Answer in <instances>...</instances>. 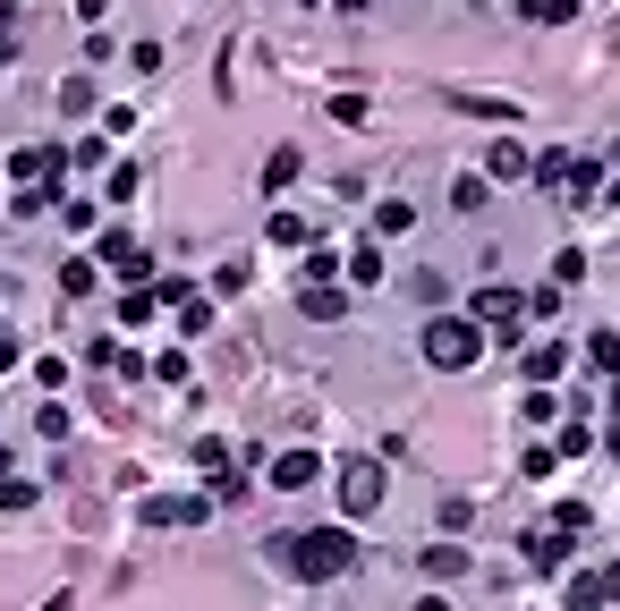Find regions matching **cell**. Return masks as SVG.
I'll return each instance as SVG.
<instances>
[{
    "label": "cell",
    "mask_w": 620,
    "mask_h": 611,
    "mask_svg": "<svg viewBox=\"0 0 620 611\" xmlns=\"http://www.w3.org/2000/svg\"><path fill=\"white\" fill-rule=\"evenodd\" d=\"M60 170H68L60 145H26V154H9V179H18V188H52Z\"/></svg>",
    "instance_id": "5"
},
{
    "label": "cell",
    "mask_w": 620,
    "mask_h": 611,
    "mask_svg": "<svg viewBox=\"0 0 620 611\" xmlns=\"http://www.w3.org/2000/svg\"><path fill=\"white\" fill-rule=\"evenodd\" d=\"M18 60V18H0V68Z\"/></svg>",
    "instance_id": "30"
},
{
    "label": "cell",
    "mask_w": 620,
    "mask_h": 611,
    "mask_svg": "<svg viewBox=\"0 0 620 611\" xmlns=\"http://www.w3.org/2000/svg\"><path fill=\"white\" fill-rule=\"evenodd\" d=\"M196 467H204V476H213V484L229 493V442H196Z\"/></svg>",
    "instance_id": "20"
},
{
    "label": "cell",
    "mask_w": 620,
    "mask_h": 611,
    "mask_svg": "<svg viewBox=\"0 0 620 611\" xmlns=\"http://www.w3.org/2000/svg\"><path fill=\"white\" fill-rule=\"evenodd\" d=\"M417 569H425V578H467V552H459V544H451V535H442V544L425 552Z\"/></svg>",
    "instance_id": "14"
},
{
    "label": "cell",
    "mask_w": 620,
    "mask_h": 611,
    "mask_svg": "<svg viewBox=\"0 0 620 611\" xmlns=\"http://www.w3.org/2000/svg\"><path fill=\"white\" fill-rule=\"evenodd\" d=\"M204 510H213V501H196V493H154V501H145V527H196Z\"/></svg>",
    "instance_id": "7"
},
{
    "label": "cell",
    "mask_w": 620,
    "mask_h": 611,
    "mask_svg": "<svg viewBox=\"0 0 620 611\" xmlns=\"http://www.w3.org/2000/svg\"><path fill=\"white\" fill-rule=\"evenodd\" d=\"M297 315H306V323H340V315H349L340 281H306V290H297Z\"/></svg>",
    "instance_id": "10"
},
{
    "label": "cell",
    "mask_w": 620,
    "mask_h": 611,
    "mask_svg": "<svg viewBox=\"0 0 620 611\" xmlns=\"http://www.w3.org/2000/svg\"><path fill=\"white\" fill-rule=\"evenodd\" d=\"M263 238H272V247H306L315 229H306V222H290V213H272V229H263Z\"/></svg>",
    "instance_id": "22"
},
{
    "label": "cell",
    "mask_w": 620,
    "mask_h": 611,
    "mask_svg": "<svg viewBox=\"0 0 620 611\" xmlns=\"http://www.w3.org/2000/svg\"><path fill=\"white\" fill-rule=\"evenodd\" d=\"M561 603H570V611H604V603H612L604 569H595V578H570V595H561Z\"/></svg>",
    "instance_id": "18"
},
{
    "label": "cell",
    "mask_w": 620,
    "mask_h": 611,
    "mask_svg": "<svg viewBox=\"0 0 620 611\" xmlns=\"http://www.w3.org/2000/svg\"><path fill=\"white\" fill-rule=\"evenodd\" d=\"M102 263H111V272H120V281H145V247H136L128 229H102V247H94Z\"/></svg>",
    "instance_id": "9"
},
{
    "label": "cell",
    "mask_w": 620,
    "mask_h": 611,
    "mask_svg": "<svg viewBox=\"0 0 620 611\" xmlns=\"http://www.w3.org/2000/svg\"><path fill=\"white\" fill-rule=\"evenodd\" d=\"M374 229H383V238L417 229V204H408V195H383V204H374Z\"/></svg>",
    "instance_id": "15"
},
{
    "label": "cell",
    "mask_w": 620,
    "mask_h": 611,
    "mask_svg": "<svg viewBox=\"0 0 620 611\" xmlns=\"http://www.w3.org/2000/svg\"><path fill=\"white\" fill-rule=\"evenodd\" d=\"M297 170H306V154H297V145H272V154H263V195H281Z\"/></svg>",
    "instance_id": "12"
},
{
    "label": "cell",
    "mask_w": 620,
    "mask_h": 611,
    "mask_svg": "<svg viewBox=\"0 0 620 611\" xmlns=\"http://www.w3.org/2000/svg\"><path fill=\"white\" fill-rule=\"evenodd\" d=\"M272 561H281L290 578H306V586H331V578L358 569V535H349V527H306L290 544H272Z\"/></svg>",
    "instance_id": "1"
},
{
    "label": "cell",
    "mask_w": 620,
    "mask_h": 611,
    "mask_svg": "<svg viewBox=\"0 0 620 611\" xmlns=\"http://www.w3.org/2000/svg\"><path fill=\"white\" fill-rule=\"evenodd\" d=\"M263 476H272V493H306V484L324 476V459H315V451H272Z\"/></svg>",
    "instance_id": "6"
},
{
    "label": "cell",
    "mask_w": 620,
    "mask_h": 611,
    "mask_svg": "<svg viewBox=\"0 0 620 611\" xmlns=\"http://www.w3.org/2000/svg\"><path fill=\"white\" fill-rule=\"evenodd\" d=\"M485 179H536V161H527L519 145H493V154H485Z\"/></svg>",
    "instance_id": "17"
},
{
    "label": "cell",
    "mask_w": 620,
    "mask_h": 611,
    "mask_svg": "<svg viewBox=\"0 0 620 611\" xmlns=\"http://www.w3.org/2000/svg\"><path fill=\"white\" fill-rule=\"evenodd\" d=\"M383 476H392V459H383V451L340 459V467H331V484H340V510H349V518H358V510H383Z\"/></svg>",
    "instance_id": "3"
},
{
    "label": "cell",
    "mask_w": 620,
    "mask_h": 611,
    "mask_svg": "<svg viewBox=\"0 0 620 611\" xmlns=\"http://www.w3.org/2000/svg\"><path fill=\"white\" fill-rule=\"evenodd\" d=\"M604 586H612V603H620V561H604Z\"/></svg>",
    "instance_id": "33"
},
{
    "label": "cell",
    "mask_w": 620,
    "mask_h": 611,
    "mask_svg": "<svg viewBox=\"0 0 620 611\" xmlns=\"http://www.w3.org/2000/svg\"><path fill=\"white\" fill-rule=\"evenodd\" d=\"M60 222H68V229H77V238H86V229H94V222H102V213H94V204H86V195H68V204H60Z\"/></svg>",
    "instance_id": "25"
},
{
    "label": "cell",
    "mask_w": 620,
    "mask_h": 611,
    "mask_svg": "<svg viewBox=\"0 0 620 611\" xmlns=\"http://www.w3.org/2000/svg\"><path fill=\"white\" fill-rule=\"evenodd\" d=\"M570 161H578V154H544V161H536V179H544V188H570Z\"/></svg>",
    "instance_id": "28"
},
{
    "label": "cell",
    "mask_w": 620,
    "mask_h": 611,
    "mask_svg": "<svg viewBox=\"0 0 620 611\" xmlns=\"http://www.w3.org/2000/svg\"><path fill=\"white\" fill-rule=\"evenodd\" d=\"M94 281H102V256H68L60 263V290L68 297H94Z\"/></svg>",
    "instance_id": "13"
},
{
    "label": "cell",
    "mask_w": 620,
    "mask_h": 611,
    "mask_svg": "<svg viewBox=\"0 0 620 611\" xmlns=\"http://www.w3.org/2000/svg\"><path fill=\"white\" fill-rule=\"evenodd\" d=\"M417 349H425V365H442V374H467V365L485 357V323H476V315H433Z\"/></svg>",
    "instance_id": "2"
},
{
    "label": "cell",
    "mask_w": 620,
    "mask_h": 611,
    "mask_svg": "<svg viewBox=\"0 0 620 611\" xmlns=\"http://www.w3.org/2000/svg\"><path fill=\"white\" fill-rule=\"evenodd\" d=\"M417 611H451V603H442V595H417Z\"/></svg>",
    "instance_id": "34"
},
{
    "label": "cell",
    "mask_w": 620,
    "mask_h": 611,
    "mask_svg": "<svg viewBox=\"0 0 620 611\" xmlns=\"http://www.w3.org/2000/svg\"><path fill=\"white\" fill-rule=\"evenodd\" d=\"M519 18H527V26H570L578 0H519Z\"/></svg>",
    "instance_id": "19"
},
{
    "label": "cell",
    "mask_w": 620,
    "mask_h": 611,
    "mask_svg": "<svg viewBox=\"0 0 620 611\" xmlns=\"http://www.w3.org/2000/svg\"><path fill=\"white\" fill-rule=\"evenodd\" d=\"M60 111H68V120H86V111H94V86H77V77H68V86H60Z\"/></svg>",
    "instance_id": "27"
},
{
    "label": "cell",
    "mask_w": 620,
    "mask_h": 611,
    "mask_svg": "<svg viewBox=\"0 0 620 611\" xmlns=\"http://www.w3.org/2000/svg\"><path fill=\"white\" fill-rule=\"evenodd\" d=\"M68 603H77V595H68V586H60V595H43V611H68Z\"/></svg>",
    "instance_id": "32"
},
{
    "label": "cell",
    "mask_w": 620,
    "mask_h": 611,
    "mask_svg": "<svg viewBox=\"0 0 620 611\" xmlns=\"http://www.w3.org/2000/svg\"><path fill=\"white\" fill-rule=\"evenodd\" d=\"M519 374H527L536 391H553L561 374H570V349H561V340H544V349H527V365H519Z\"/></svg>",
    "instance_id": "11"
},
{
    "label": "cell",
    "mask_w": 620,
    "mask_h": 611,
    "mask_svg": "<svg viewBox=\"0 0 620 611\" xmlns=\"http://www.w3.org/2000/svg\"><path fill=\"white\" fill-rule=\"evenodd\" d=\"M0 374H18V340L9 331H0Z\"/></svg>",
    "instance_id": "31"
},
{
    "label": "cell",
    "mask_w": 620,
    "mask_h": 611,
    "mask_svg": "<svg viewBox=\"0 0 620 611\" xmlns=\"http://www.w3.org/2000/svg\"><path fill=\"white\" fill-rule=\"evenodd\" d=\"M604 195H612V204H620V179H612V188H604Z\"/></svg>",
    "instance_id": "35"
},
{
    "label": "cell",
    "mask_w": 620,
    "mask_h": 611,
    "mask_svg": "<svg viewBox=\"0 0 620 611\" xmlns=\"http://www.w3.org/2000/svg\"><path fill=\"white\" fill-rule=\"evenodd\" d=\"M467 315L485 323V331H510V323H519V315H527V297H519V290H510V281H485V290L467 297Z\"/></svg>",
    "instance_id": "4"
},
{
    "label": "cell",
    "mask_w": 620,
    "mask_h": 611,
    "mask_svg": "<svg viewBox=\"0 0 620 611\" xmlns=\"http://www.w3.org/2000/svg\"><path fill=\"white\" fill-rule=\"evenodd\" d=\"M349 281H358V290H374V281H383V247H374V238H358V247H349Z\"/></svg>",
    "instance_id": "16"
},
{
    "label": "cell",
    "mask_w": 620,
    "mask_h": 611,
    "mask_svg": "<svg viewBox=\"0 0 620 611\" xmlns=\"http://www.w3.org/2000/svg\"><path fill=\"white\" fill-rule=\"evenodd\" d=\"M467 527H476V510H467V501H442V535H451V544L467 535Z\"/></svg>",
    "instance_id": "29"
},
{
    "label": "cell",
    "mask_w": 620,
    "mask_h": 611,
    "mask_svg": "<svg viewBox=\"0 0 620 611\" xmlns=\"http://www.w3.org/2000/svg\"><path fill=\"white\" fill-rule=\"evenodd\" d=\"M587 357L604 365V374H620V331H595V340H587Z\"/></svg>",
    "instance_id": "24"
},
{
    "label": "cell",
    "mask_w": 620,
    "mask_h": 611,
    "mask_svg": "<svg viewBox=\"0 0 620 611\" xmlns=\"http://www.w3.org/2000/svg\"><path fill=\"white\" fill-rule=\"evenodd\" d=\"M9 510H34V484L26 476H0V518Z\"/></svg>",
    "instance_id": "23"
},
{
    "label": "cell",
    "mask_w": 620,
    "mask_h": 611,
    "mask_svg": "<svg viewBox=\"0 0 620 611\" xmlns=\"http://www.w3.org/2000/svg\"><path fill=\"white\" fill-rule=\"evenodd\" d=\"M553 451H561V459H587V451H595V433H587V425H561Z\"/></svg>",
    "instance_id": "26"
},
{
    "label": "cell",
    "mask_w": 620,
    "mask_h": 611,
    "mask_svg": "<svg viewBox=\"0 0 620 611\" xmlns=\"http://www.w3.org/2000/svg\"><path fill=\"white\" fill-rule=\"evenodd\" d=\"M340 263H349L340 247H306V281H340Z\"/></svg>",
    "instance_id": "21"
},
{
    "label": "cell",
    "mask_w": 620,
    "mask_h": 611,
    "mask_svg": "<svg viewBox=\"0 0 620 611\" xmlns=\"http://www.w3.org/2000/svg\"><path fill=\"white\" fill-rule=\"evenodd\" d=\"M561 561H570V527H536V535H527V569H536V578H553Z\"/></svg>",
    "instance_id": "8"
}]
</instances>
